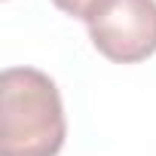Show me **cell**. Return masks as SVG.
<instances>
[{
    "label": "cell",
    "instance_id": "obj_1",
    "mask_svg": "<svg viewBox=\"0 0 156 156\" xmlns=\"http://www.w3.org/2000/svg\"><path fill=\"white\" fill-rule=\"evenodd\" d=\"M67 138L61 92L37 67H6L0 73V153L58 156Z\"/></svg>",
    "mask_w": 156,
    "mask_h": 156
},
{
    "label": "cell",
    "instance_id": "obj_2",
    "mask_svg": "<svg viewBox=\"0 0 156 156\" xmlns=\"http://www.w3.org/2000/svg\"><path fill=\"white\" fill-rule=\"evenodd\" d=\"M86 28L104 58L116 64L144 61L156 52V0H104Z\"/></svg>",
    "mask_w": 156,
    "mask_h": 156
},
{
    "label": "cell",
    "instance_id": "obj_3",
    "mask_svg": "<svg viewBox=\"0 0 156 156\" xmlns=\"http://www.w3.org/2000/svg\"><path fill=\"white\" fill-rule=\"evenodd\" d=\"M52 3H55L64 16H73V19L89 22V19L101 9V3H104V0H52Z\"/></svg>",
    "mask_w": 156,
    "mask_h": 156
}]
</instances>
